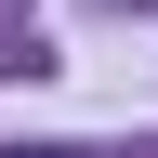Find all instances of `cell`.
I'll use <instances>...</instances> for the list:
<instances>
[{
    "instance_id": "obj_1",
    "label": "cell",
    "mask_w": 158,
    "mask_h": 158,
    "mask_svg": "<svg viewBox=\"0 0 158 158\" xmlns=\"http://www.w3.org/2000/svg\"><path fill=\"white\" fill-rule=\"evenodd\" d=\"M13 158H79V145H13Z\"/></svg>"
}]
</instances>
